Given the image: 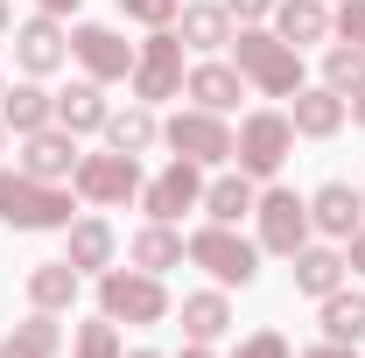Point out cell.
<instances>
[{
	"instance_id": "obj_1",
	"label": "cell",
	"mask_w": 365,
	"mask_h": 358,
	"mask_svg": "<svg viewBox=\"0 0 365 358\" xmlns=\"http://www.w3.org/2000/svg\"><path fill=\"white\" fill-rule=\"evenodd\" d=\"M232 63H239V78L260 91V98H295L302 91V49L281 43L267 21H246V29H232Z\"/></svg>"
},
{
	"instance_id": "obj_2",
	"label": "cell",
	"mask_w": 365,
	"mask_h": 358,
	"mask_svg": "<svg viewBox=\"0 0 365 358\" xmlns=\"http://www.w3.org/2000/svg\"><path fill=\"white\" fill-rule=\"evenodd\" d=\"M78 218V190L71 183H43L21 169H0V225L7 232H63Z\"/></svg>"
},
{
	"instance_id": "obj_3",
	"label": "cell",
	"mask_w": 365,
	"mask_h": 358,
	"mask_svg": "<svg viewBox=\"0 0 365 358\" xmlns=\"http://www.w3.org/2000/svg\"><path fill=\"white\" fill-rule=\"evenodd\" d=\"M182 253H190V267H204L218 288H253L260 281V239H246L239 225H197L190 239H182Z\"/></svg>"
},
{
	"instance_id": "obj_4",
	"label": "cell",
	"mask_w": 365,
	"mask_h": 358,
	"mask_svg": "<svg viewBox=\"0 0 365 358\" xmlns=\"http://www.w3.org/2000/svg\"><path fill=\"white\" fill-rule=\"evenodd\" d=\"M98 316L134 323V330H155V323L176 316V302H169L162 274H148V267H106V274H98Z\"/></svg>"
},
{
	"instance_id": "obj_5",
	"label": "cell",
	"mask_w": 365,
	"mask_h": 358,
	"mask_svg": "<svg viewBox=\"0 0 365 358\" xmlns=\"http://www.w3.org/2000/svg\"><path fill=\"white\" fill-rule=\"evenodd\" d=\"M288 155H295V120L274 113V106L246 113V120L232 127V169H246L253 183H274L288 169Z\"/></svg>"
},
{
	"instance_id": "obj_6",
	"label": "cell",
	"mask_w": 365,
	"mask_h": 358,
	"mask_svg": "<svg viewBox=\"0 0 365 358\" xmlns=\"http://www.w3.org/2000/svg\"><path fill=\"white\" fill-rule=\"evenodd\" d=\"M140 155H120V148H98V155H78V169H71V190H78V204L91 211H120V204H140Z\"/></svg>"
},
{
	"instance_id": "obj_7",
	"label": "cell",
	"mask_w": 365,
	"mask_h": 358,
	"mask_svg": "<svg viewBox=\"0 0 365 358\" xmlns=\"http://www.w3.org/2000/svg\"><path fill=\"white\" fill-rule=\"evenodd\" d=\"M253 239H260V253H274V260H295L309 239H317V225H309V197H295L288 183H267L260 190V204H253Z\"/></svg>"
},
{
	"instance_id": "obj_8",
	"label": "cell",
	"mask_w": 365,
	"mask_h": 358,
	"mask_svg": "<svg viewBox=\"0 0 365 358\" xmlns=\"http://www.w3.org/2000/svg\"><path fill=\"white\" fill-rule=\"evenodd\" d=\"M182 78H190V63H182V36L176 29H148V43H134V98L140 106H162V98H182Z\"/></svg>"
},
{
	"instance_id": "obj_9",
	"label": "cell",
	"mask_w": 365,
	"mask_h": 358,
	"mask_svg": "<svg viewBox=\"0 0 365 358\" xmlns=\"http://www.w3.org/2000/svg\"><path fill=\"white\" fill-rule=\"evenodd\" d=\"M162 148H176L204 169H232V120L204 113V106H182L176 120H162Z\"/></svg>"
},
{
	"instance_id": "obj_10",
	"label": "cell",
	"mask_w": 365,
	"mask_h": 358,
	"mask_svg": "<svg viewBox=\"0 0 365 358\" xmlns=\"http://www.w3.org/2000/svg\"><path fill=\"white\" fill-rule=\"evenodd\" d=\"M71 63L91 85H120V78H134V43L106 21H71Z\"/></svg>"
},
{
	"instance_id": "obj_11",
	"label": "cell",
	"mask_w": 365,
	"mask_h": 358,
	"mask_svg": "<svg viewBox=\"0 0 365 358\" xmlns=\"http://www.w3.org/2000/svg\"><path fill=\"white\" fill-rule=\"evenodd\" d=\"M140 211L162 225H182V211H204V162H190V155H169V169L162 176L140 183Z\"/></svg>"
},
{
	"instance_id": "obj_12",
	"label": "cell",
	"mask_w": 365,
	"mask_h": 358,
	"mask_svg": "<svg viewBox=\"0 0 365 358\" xmlns=\"http://www.w3.org/2000/svg\"><path fill=\"white\" fill-rule=\"evenodd\" d=\"M71 63V29L56 21V14H29V21H14V71L21 78H49V71H63Z\"/></svg>"
},
{
	"instance_id": "obj_13",
	"label": "cell",
	"mask_w": 365,
	"mask_h": 358,
	"mask_svg": "<svg viewBox=\"0 0 365 358\" xmlns=\"http://www.w3.org/2000/svg\"><path fill=\"white\" fill-rule=\"evenodd\" d=\"M246 91H253V85L239 78V63H232V56H197V63H190V78H182V98H190V106H204V113H232Z\"/></svg>"
},
{
	"instance_id": "obj_14",
	"label": "cell",
	"mask_w": 365,
	"mask_h": 358,
	"mask_svg": "<svg viewBox=\"0 0 365 358\" xmlns=\"http://www.w3.org/2000/svg\"><path fill=\"white\" fill-rule=\"evenodd\" d=\"M63 260L78 274H106L113 260H120V232L98 218V211H78V218L63 225Z\"/></svg>"
},
{
	"instance_id": "obj_15",
	"label": "cell",
	"mask_w": 365,
	"mask_h": 358,
	"mask_svg": "<svg viewBox=\"0 0 365 358\" xmlns=\"http://www.w3.org/2000/svg\"><path fill=\"white\" fill-rule=\"evenodd\" d=\"M21 176H43V183H71L78 169V134L71 127H43V134H21V155H14Z\"/></svg>"
},
{
	"instance_id": "obj_16",
	"label": "cell",
	"mask_w": 365,
	"mask_h": 358,
	"mask_svg": "<svg viewBox=\"0 0 365 358\" xmlns=\"http://www.w3.org/2000/svg\"><path fill=\"white\" fill-rule=\"evenodd\" d=\"M288 274H295V295H309V302H323V295H337L344 281H351V260H344V246L330 239V246H302L295 260H288Z\"/></svg>"
},
{
	"instance_id": "obj_17",
	"label": "cell",
	"mask_w": 365,
	"mask_h": 358,
	"mask_svg": "<svg viewBox=\"0 0 365 358\" xmlns=\"http://www.w3.org/2000/svg\"><path fill=\"white\" fill-rule=\"evenodd\" d=\"M309 225H317L323 239H351L365 225V197H359V183H323V190H309Z\"/></svg>"
},
{
	"instance_id": "obj_18",
	"label": "cell",
	"mask_w": 365,
	"mask_h": 358,
	"mask_svg": "<svg viewBox=\"0 0 365 358\" xmlns=\"http://www.w3.org/2000/svg\"><path fill=\"white\" fill-rule=\"evenodd\" d=\"M0 127H7L14 140L56 127V91H43V78H21V85H7V91H0Z\"/></svg>"
},
{
	"instance_id": "obj_19",
	"label": "cell",
	"mask_w": 365,
	"mask_h": 358,
	"mask_svg": "<svg viewBox=\"0 0 365 358\" xmlns=\"http://www.w3.org/2000/svg\"><path fill=\"white\" fill-rule=\"evenodd\" d=\"M176 323H182V337L218 344V337L232 330V288H218V281H211V288H190V295L176 302Z\"/></svg>"
},
{
	"instance_id": "obj_20",
	"label": "cell",
	"mask_w": 365,
	"mask_h": 358,
	"mask_svg": "<svg viewBox=\"0 0 365 358\" xmlns=\"http://www.w3.org/2000/svg\"><path fill=\"white\" fill-rule=\"evenodd\" d=\"M29 310H49V316H71L78 310V295H85V274L71 267V260H36L29 267Z\"/></svg>"
},
{
	"instance_id": "obj_21",
	"label": "cell",
	"mask_w": 365,
	"mask_h": 358,
	"mask_svg": "<svg viewBox=\"0 0 365 358\" xmlns=\"http://www.w3.org/2000/svg\"><path fill=\"white\" fill-rule=\"evenodd\" d=\"M232 21L225 14V0H182V14H176V36H182V49H197V56H218V49L232 43Z\"/></svg>"
},
{
	"instance_id": "obj_22",
	"label": "cell",
	"mask_w": 365,
	"mask_h": 358,
	"mask_svg": "<svg viewBox=\"0 0 365 358\" xmlns=\"http://www.w3.org/2000/svg\"><path fill=\"white\" fill-rule=\"evenodd\" d=\"M288 120H295V140H330L351 113H344V98L330 85H302L295 98H288Z\"/></svg>"
},
{
	"instance_id": "obj_23",
	"label": "cell",
	"mask_w": 365,
	"mask_h": 358,
	"mask_svg": "<svg viewBox=\"0 0 365 358\" xmlns=\"http://www.w3.org/2000/svg\"><path fill=\"white\" fill-rule=\"evenodd\" d=\"M274 36L281 43H295V49H317V43H330L337 29H330V0H274Z\"/></svg>"
},
{
	"instance_id": "obj_24",
	"label": "cell",
	"mask_w": 365,
	"mask_h": 358,
	"mask_svg": "<svg viewBox=\"0 0 365 358\" xmlns=\"http://www.w3.org/2000/svg\"><path fill=\"white\" fill-rule=\"evenodd\" d=\"M253 204H260V183L246 176V169H225V176L204 183V218H211V225H239V218H253Z\"/></svg>"
},
{
	"instance_id": "obj_25",
	"label": "cell",
	"mask_w": 365,
	"mask_h": 358,
	"mask_svg": "<svg viewBox=\"0 0 365 358\" xmlns=\"http://www.w3.org/2000/svg\"><path fill=\"white\" fill-rule=\"evenodd\" d=\"M106 148H120V155H148V148H162V120H155V106H113L106 113Z\"/></svg>"
},
{
	"instance_id": "obj_26",
	"label": "cell",
	"mask_w": 365,
	"mask_h": 358,
	"mask_svg": "<svg viewBox=\"0 0 365 358\" xmlns=\"http://www.w3.org/2000/svg\"><path fill=\"white\" fill-rule=\"evenodd\" d=\"M63 352V323L49 310H29L21 323H7V337H0V358H56Z\"/></svg>"
},
{
	"instance_id": "obj_27",
	"label": "cell",
	"mask_w": 365,
	"mask_h": 358,
	"mask_svg": "<svg viewBox=\"0 0 365 358\" xmlns=\"http://www.w3.org/2000/svg\"><path fill=\"white\" fill-rule=\"evenodd\" d=\"M106 85H91V78H78V85L56 91V127H71V134H106Z\"/></svg>"
},
{
	"instance_id": "obj_28",
	"label": "cell",
	"mask_w": 365,
	"mask_h": 358,
	"mask_svg": "<svg viewBox=\"0 0 365 358\" xmlns=\"http://www.w3.org/2000/svg\"><path fill=\"white\" fill-rule=\"evenodd\" d=\"M127 260H134V267H148V274H169V267H182L190 253H182V232H176V225L148 218L134 239H127Z\"/></svg>"
},
{
	"instance_id": "obj_29",
	"label": "cell",
	"mask_w": 365,
	"mask_h": 358,
	"mask_svg": "<svg viewBox=\"0 0 365 358\" xmlns=\"http://www.w3.org/2000/svg\"><path fill=\"white\" fill-rule=\"evenodd\" d=\"M317 323H323L330 344H359V337H365V295H351V281H344L337 295L317 302Z\"/></svg>"
},
{
	"instance_id": "obj_30",
	"label": "cell",
	"mask_w": 365,
	"mask_h": 358,
	"mask_svg": "<svg viewBox=\"0 0 365 358\" xmlns=\"http://www.w3.org/2000/svg\"><path fill=\"white\" fill-rule=\"evenodd\" d=\"M323 85L337 91V98L365 91V49L359 43H323Z\"/></svg>"
},
{
	"instance_id": "obj_31",
	"label": "cell",
	"mask_w": 365,
	"mask_h": 358,
	"mask_svg": "<svg viewBox=\"0 0 365 358\" xmlns=\"http://www.w3.org/2000/svg\"><path fill=\"white\" fill-rule=\"evenodd\" d=\"M127 344H120V323L113 316H91V323H78L71 330V358H120Z\"/></svg>"
},
{
	"instance_id": "obj_32",
	"label": "cell",
	"mask_w": 365,
	"mask_h": 358,
	"mask_svg": "<svg viewBox=\"0 0 365 358\" xmlns=\"http://www.w3.org/2000/svg\"><path fill=\"white\" fill-rule=\"evenodd\" d=\"M120 14H127V21H140V29H176L182 0H120Z\"/></svg>"
},
{
	"instance_id": "obj_33",
	"label": "cell",
	"mask_w": 365,
	"mask_h": 358,
	"mask_svg": "<svg viewBox=\"0 0 365 358\" xmlns=\"http://www.w3.org/2000/svg\"><path fill=\"white\" fill-rule=\"evenodd\" d=\"M330 29H337V43L365 49V0H337V7H330Z\"/></svg>"
},
{
	"instance_id": "obj_34",
	"label": "cell",
	"mask_w": 365,
	"mask_h": 358,
	"mask_svg": "<svg viewBox=\"0 0 365 358\" xmlns=\"http://www.w3.org/2000/svg\"><path fill=\"white\" fill-rule=\"evenodd\" d=\"M232 358H295V352H288V337H281V330H253V337H239V344H232Z\"/></svg>"
},
{
	"instance_id": "obj_35",
	"label": "cell",
	"mask_w": 365,
	"mask_h": 358,
	"mask_svg": "<svg viewBox=\"0 0 365 358\" xmlns=\"http://www.w3.org/2000/svg\"><path fill=\"white\" fill-rule=\"evenodd\" d=\"M225 14L239 21V29H246V21H267V14H274V0H225Z\"/></svg>"
},
{
	"instance_id": "obj_36",
	"label": "cell",
	"mask_w": 365,
	"mask_h": 358,
	"mask_svg": "<svg viewBox=\"0 0 365 358\" xmlns=\"http://www.w3.org/2000/svg\"><path fill=\"white\" fill-rule=\"evenodd\" d=\"M295 358H359V344H330L323 337V344H309V352H295Z\"/></svg>"
},
{
	"instance_id": "obj_37",
	"label": "cell",
	"mask_w": 365,
	"mask_h": 358,
	"mask_svg": "<svg viewBox=\"0 0 365 358\" xmlns=\"http://www.w3.org/2000/svg\"><path fill=\"white\" fill-rule=\"evenodd\" d=\"M344 260H351V274H365V225L351 232V239H344Z\"/></svg>"
},
{
	"instance_id": "obj_38",
	"label": "cell",
	"mask_w": 365,
	"mask_h": 358,
	"mask_svg": "<svg viewBox=\"0 0 365 358\" xmlns=\"http://www.w3.org/2000/svg\"><path fill=\"white\" fill-rule=\"evenodd\" d=\"M344 113H351V127L365 134V91H351V98H344Z\"/></svg>"
},
{
	"instance_id": "obj_39",
	"label": "cell",
	"mask_w": 365,
	"mask_h": 358,
	"mask_svg": "<svg viewBox=\"0 0 365 358\" xmlns=\"http://www.w3.org/2000/svg\"><path fill=\"white\" fill-rule=\"evenodd\" d=\"M36 7H43V14H56V21H63V14H78V0H36Z\"/></svg>"
},
{
	"instance_id": "obj_40",
	"label": "cell",
	"mask_w": 365,
	"mask_h": 358,
	"mask_svg": "<svg viewBox=\"0 0 365 358\" xmlns=\"http://www.w3.org/2000/svg\"><path fill=\"white\" fill-rule=\"evenodd\" d=\"M176 358H218V352H211V344H197V337H182V352Z\"/></svg>"
},
{
	"instance_id": "obj_41",
	"label": "cell",
	"mask_w": 365,
	"mask_h": 358,
	"mask_svg": "<svg viewBox=\"0 0 365 358\" xmlns=\"http://www.w3.org/2000/svg\"><path fill=\"white\" fill-rule=\"evenodd\" d=\"M7 29H14V7H7V0H0V36H7Z\"/></svg>"
},
{
	"instance_id": "obj_42",
	"label": "cell",
	"mask_w": 365,
	"mask_h": 358,
	"mask_svg": "<svg viewBox=\"0 0 365 358\" xmlns=\"http://www.w3.org/2000/svg\"><path fill=\"white\" fill-rule=\"evenodd\" d=\"M120 358H169V352H148V344H140V352H120Z\"/></svg>"
},
{
	"instance_id": "obj_43",
	"label": "cell",
	"mask_w": 365,
	"mask_h": 358,
	"mask_svg": "<svg viewBox=\"0 0 365 358\" xmlns=\"http://www.w3.org/2000/svg\"><path fill=\"white\" fill-rule=\"evenodd\" d=\"M0 148H7V127H0Z\"/></svg>"
},
{
	"instance_id": "obj_44",
	"label": "cell",
	"mask_w": 365,
	"mask_h": 358,
	"mask_svg": "<svg viewBox=\"0 0 365 358\" xmlns=\"http://www.w3.org/2000/svg\"><path fill=\"white\" fill-rule=\"evenodd\" d=\"M0 91H7V78H0Z\"/></svg>"
},
{
	"instance_id": "obj_45",
	"label": "cell",
	"mask_w": 365,
	"mask_h": 358,
	"mask_svg": "<svg viewBox=\"0 0 365 358\" xmlns=\"http://www.w3.org/2000/svg\"><path fill=\"white\" fill-rule=\"evenodd\" d=\"M359 197H365V183H359Z\"/></svg>"
},
{
	"instance_id": "obj_46",
	"label": "cell",
	"mask_w": 365,
	"mask_h": 358,
	"mask_svg": "<svg viewBox=\"0 0 365 358\" xmlns=\"http://www.w3.org/2000/svg\"><path fill=\"white\" fill-rule=\"evenodd\" d=\"M330 7H337V0H330Z\"/></svg>"
}]
</instances>
